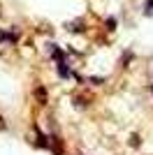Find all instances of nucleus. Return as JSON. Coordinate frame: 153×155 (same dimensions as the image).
I'll return each mask as SVG.
<instances>
[{"instance_id": "1", "label": "nucleus", "mask_w": 153, "mask_h": 155, "mask_svg": "<svg viewBox=\"0 0 153 155\" xmlns=\"http://www.w3.org/2000/svg\"><path fill=\"white\" fill-rule=\"evenodd\" d=\"M2 39H5V42H9V39H14V37L9 35V32H0V42H2Z\"/></svg>"}, {"instance_id": "2", "label": "nucleus", "mask_w": 153, "mask_h": 155, "mask_svg": "<svg viewBox=\"0 0 153 155\" xmlns=\"http://www.w3.org/2000/svg\"><path fill=\"white\" fill-rule=\"evenodd\" d=\"M144 12H146V14H153V0H148V2H146V9H144Z\"/></svg>"}]
</instances>
